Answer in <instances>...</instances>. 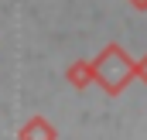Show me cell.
<instances>
[{
  "mask_svg": "<svg viewBox=\"0 0 147 140\" xmlns=\"http://www.w3.org/2000/svg\"><path fill=\"white\" fill-rule=\"evenodd\" d=\"M92 65V79H99L110 92H120L123 85H127V79L134 75V65H130V58L116 48V44H110L96 62H89Z\"/></svg>",
  "mask_w": 147,
  "mask_h": 140,
  "instance_id": "6da1fadb",
  "label": "cell"
},
{
  "mask_svg": "<svg viewBox=\"0 0 147 140\" xmlns=\"http://www.w3.org/2000/svg\"><path fill=\"white\" fill-rule=\"evenodd\" d=\"M55 127L45 120V116H31L21 130H17V140H55Z\"/></svg>",
  "mask_w": 147,
  "mask_h": 140,
  "instance_id": "7a4b0ae2",
  "label": "cell"
},
{
  "mask_svg": "<svg viewBox=\"0 0 147 140\" xmlns=\"http://www.w3.org/2000/svg\"><path fill=\"white\" fill-rule=\"evenodd\" d=\"M65 75H69V82H72V85H79V89H82V85L92 79V65H89V62H72Z\"/></svg>",
  "mask_w": 147,
  "mask_h": 140,
  "instance_id": "3957f363",
  "label": "cell"
},
{
  "mask_svg": "<svg viewBox=\"0 0 147 140\" xmlns=\"http://www.w3.org/2000/svg\"><path fill=\"white\" fill-rule=\"evenodd\" d=\"M140 75H144V79H147V58H144V65H140Z\"/></svg>",
  "mask_w": 147,
  "mask_h": 140,
  "instance_id": "277c9868",
  "label": "cell"
},
{
  "mask_svg": "<svg viewBox=\"0 0 147 140\" xmlns=\"http://www.w3.org/2000/svg\"><path fill=\"white\" fill-rule=\"evenodd\" d=\"M134 3H137V7H147V0H134Z\"/></svg>",
  "mask_w": 147,
  "mask_h": 140,
  "instance_id": "5b68a950",
  "label": "cell"
}]
</instances>
